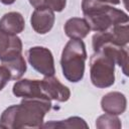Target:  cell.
<instances>
[{
	"label": "cell",
	"instance_id": "cell-1",
	"mask_svg": "<svg viewBox=\"0 0 129 129\" xmlns=\"http://www.w3.org/2000/svg\"><path fill=\"white\" fill-rule=\"evenodd\" d=\"M51 108V100L23 98L20 104L6 108L0 116V127L9 129L40 128Z\"/></svg>",
	"mask_w": 129,
	"mask_h": 129
},
{
	"label": "cell",
	"instance_id": "cell-2",
	"mask_svg": "<svg viewBox=\"0 0 129 129\" xmlns=\"http://www.w3.org/2000/svg\"><path fill=\"white\" fill-rule=\"evenodd\" d=\"M82 11L90 28L97 32L107 30L114 25L126 24L129 21L126 12L99 0H83Z\"/></svg>",
	"mask_w": 129,
	"mask_h": 129
},
{
	"label": "cell",
	"instance_id": "cell-3",
	"mask_svg": "<svg viewBox=\"0 0 129 129\" xmlns=\"http://www.w3.org/2000/svg\"><path fill=\"white\" fill-rule=\"evenodd\" d=\"M86 59L87 50L84 41L71 38L64 45L60 57L63 77L71 83L80 82L84 78Z\"/></svg>",
	"mask_w": 129,
	"mask_h": 129
},
{
	"label": "cell",
	"instance_id": "cell-4",
	"mask_svg": "<svg viewBox=\"0 0 129 129\" xmlns=\"http://www.w3.org/2000/svg\"><path fill=\"white\" fill-rule=\"evenodd\" d=\"M115 61L105 51L97 50L90 58V77L92 84L105 89L115 83Z\"/></svg>",
	"mask_w": 129,
	"mask_h": 129
},
{
	"label": "cell",
	"instance_id": "cell-5",
	"mask_svg": "<svg viewBox=\"0 0 129 129\" xmlns=\"http://www.w3.org/2000/svg\"><path fill=\"white\" fill-rule=\"evenodd\" d=\"M26 54L28 62L36 72L44 77L54 75V59L48 48L44 46H33L27 50Z\"/></svg>",
	"mask_w": 129,
	"mask_h": 129
},
{
	"label": "cell",
	"instance_id": "cell-6",
	"mask_svg": "<svg viewBox=\"0 0 129 129\" xmlns=\"http://www.w3.org/2000/svg\"><path fill=\"white\" fill-rule=\"evenodd\" d=\"M129 41V27L126 24H118L107 30L97 32L93 35L92 44L94 51L104 43H112L120 46H126Z\"/></svg>",
	"mask_w": 129,
	"mask_h": 129
},
{
	"label": "cell",
	"instance_id": "cell-7",
	"mask_svg": "<svg viewBox=\"0 0 129 129\" xmlns=\"http://www.w3.org/2000/svg\"><path fill=\"white\" fill-rule=\"evenodd\" d=\"M41 89L42 92L48 97L50 100H54L57 102H67L71 97L70 89L62 85L58 79L53 76H46L41 81Z\"/></svg>",
	"mask_w": 129,
	"mask_h": 129
},
{
	"label": "cell",
	"instance_id": "cell-8",
	"mask_svg": "<svg viewBox=\"0 0 129 129\" xmlns=\"http://www.w3.org/2000/svg\"><path fill=\"white\" fill-rule=\"evenodd\" d=\"M12 93L14 96L20 98H35V99L50 100L42 92L40 80H29V79L18 80L13 85Z\"/></svg>",
	"mask_w": 129,
	"mask_h": 129
},
{
	"label": "cell",
	"instance_id": "cell-9",
	"mask_svg": "<svg viewBox=\"0 0 129 129\" xmlns=\"http://www.w3.org/2000/svg\"><path fill=\"white\" fill-rule=\"evenodd\" d=\"M22 53V41L15 34H9L0 29V60L5 61Z\"/></svg>",
	"mask_w": 129,
	"mask_h": 129
},
{
	"label": "cell",
	"instance_id": "cell-10",
	"mask_svg": "<svg viewBox=\"0 0 129 129\" xmlns=\"http://www.w3.org/2000/svg\"><path fill=\"white\" fill-rule=\"evenodd\" d=\"M55 20L54 12L48 8L35 9L30 17V23L33 30L38 34L47 33L53 26Z\"/></svg>",
	"mask_w": 129,
	"mask_h": 129
},
{
	"label": "cell",
	"instance_id": "cell-11",
	"mask_svg": "<svg viewBox=\"0 0 129 129\" xmlns=\"http://www.w3.org/2000/svg\"><path fill=\"white\" fill-rule=\"evenodd\" d=\"M127 107V100L124 94L120 92H110L103 96L101 108L105 113L120 115L123 114Z\"/></svg>",
	"mask_w": 129,
	"mask_h": 129
},
{
	"label": "cell",
	"instance_id": "cell-12",
	"mask_svg": "<svg viewBox=\"0 0 129 129\" xmlns=\"http://www.w3.org/2000/svg\"><path fill=\"white\" fill-rule=\"evenodd\" d=\"M63 30L66 35L69 36L70 38L83 39L89 34L91 28L85 18L73 17L66 22L63 26Z\"/></svg>",
	"mask_w": 129,
	"mask_h": 129
},
{
	"label": "cell",
	"instance_id": "cell-13",
	"mask_svg": "<svg viewBox=\"0 0 129 129\" xmlns=\"http://www.w3.org/2000/svg\"><path fill=\"white\" fill-rule=\"evenodd\" d=\"M25 26L23 16L19 12H8L5 13L0 19V29L4 30L9 34H15L22 32Z\"/></svg>",
	"mask_w": 129,
	"mask_h": 129
},
{
	"label": "cell",
	"instance_id": "cell-14",
	"mask_svg": "<svg viewBox=\"0 0 129 129\" xmlns=\"http://www.w3.org/2000/svg\"><path fill=\"white\" fill-rule=\"evenodd\" d=\"M97 50H103L107 52L115 61L116 64L122 68L124 75H128L127 73V64H128V52L126 49V46H120L112 43H104L102 44Z\"/></svg>",
	"mask_w": 129,
	"mask_h": 129
},
{
	"label": "cell",
	"instance_id": "cell-15",
	"mask_svg": "<svg viewBox=\"0 0 129 129\" xmlns=\"http://www.w3.org/2000/svg\"><path fill=\"white\" fill-rule=\"evenodd\" d=\"M2 64L9 70L11 74V80L14 81H18L26 72V61L22 53L2 61Z\"/></svg>",
	"mask_w": 129,
	"mask_h": 129
},
{
	"label": "cell",
	"instance_id": "cell-16",
	"mask_svg": "<svg viewBox=\"0 0 129 129\" xmlns=\"http://www.w3.org/2000/svg\"><path fill=\"white\" fill-rule=\"evenodd\" d=\"M44 128H88V124L86 121L78 116L70 117L66 120H59V121H50L44 125H42Z\"/></svg>",
	"mask_w": 129,
	"mask_h": 129
},
{
	"label": "cell",
	"instance_id": "cell-17",
	"mask_svg": "<svg viewBox=\"0 0 129 129\" xmlns=\"http://www.w3.org/2000/svg\"><path fill=\"white\" fill-rule=\"evenodd\" d=\"M122 126L120 119L117 117V115L113 114H104L101 115L97 120H96V127L99 129H120Z\"/></svg>",
	"mask_w": 129,
	"mask_h": 129
},
{
	"label": "cell",
	"instance_id": "cell-18",
	"mask_svg": "<svg viewBox=\"0 0 129 129\" xmlns=\"http://www.w3.org/2000/svg\"><path fill=\"white\" fill-rule=\"evenodd\" d=\"M67 0H42V8H48L53 12H60L64 9Z\"/></svg>",
	"mask_w": 129,
	"mask_h": 129
},
{
	"label": "cell",
	"instance_id": "cell-19",
	"mask_svg": "<svg viewBox=\"0 0 129 129\" xmlns=\"http://www.w3.org/2000/svg\"><path fill=\"white\" fill-rule=\"evenodd\" d=\"M11 80V74L5 66H0V91L4 89L7 83Z\"/></svg>",
	"mask_w": 129,
	"mask_h": 129
},
{
	"label": "cell",
	"instance_id": "cell-20",
	"mask_svg": "<svg viewBox=\"0 0 129 129\" xmlns=\"http://www.w3.org/2000/svg\"><path fill=\"white\" fill-rule=\"evenodd\" d=\"M100 2H103L105 4L109 3V4H113V5H117L120 3V0H99Z\"/></svg>",
	"mask_w": 129,
	"mask_h": 129
},
{
	"label": "cell",
	"instance_id": "cell-21",
	"mask_svg": "<svg viewBox=\"0 0 129 129\" xmlns=\"http://www.w3.org/2000/svg\"><path fill=\"white\" fill-rule=\"evenodd\" d=\"M0 2L4 5H11L15 2V0H0Z\"/></svg>",
	"mask_w": 129,
	"mask_h": 129
},
{
	"label": "cell",
	"instance_id": "cell-22",
	"mask_svg": "<svg viewBox=\"0 0 129 129\" xmlns=\"http://www.w3.org/2000/svg\"><path fill=\"white\" fill-rule=\"evenodd\" d=\"M126 1H127V0H124V2H125V5H126Z\"/></svg>",
	"mask_w": 129,
	"mask_h": 129
}]
</instances>
